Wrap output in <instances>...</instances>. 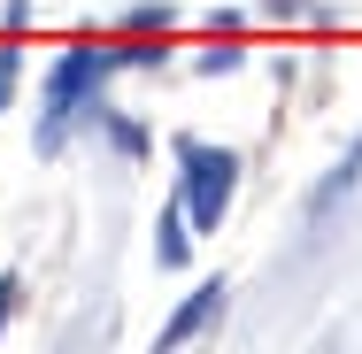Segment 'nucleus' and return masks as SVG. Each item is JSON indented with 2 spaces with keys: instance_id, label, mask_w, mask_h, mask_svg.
Returning <instances> with one entry per match:
<instances>
[{
  "instance_id": "9d476101",
  "label": "nucleus",
  "mask_w": 362,
  "mask_h": 354,
  "mask_svg": "<svg viewBox=\"0 0 362 354\" xmlns=\"http://www.w3.org/2000/svg\"><path fill=\"white\" fill-rule=\"evenodd\" d=\"M8 308H16V285H0V324H8Z\"/></svg>"
},
{
  "instance_id": "39448f33",
  "label": "nucleus",
  "mask_w": 362,
  "mask_h": 354,
  "mask_svg": "<svg viewBox=\"0 0 362 354\" xmlns=\"http://www.w3.org/2000/svg\"><path fill=\"white\" fill-rule=\"evenodd\" d=\"M355 177H362V139L347 146V162H339V170H332V177H324V185L308 193V216L324 223V216H332V208H339V201H347V193H355Z\"/></svg>"
},
{
  "instance_id": "7ed1b4c3",
  "label": "nucleus",
  "mask_w": 362,
  "mask_h": 354,
  "mask_svg": "<svg viewBox=\"0 0 362 354\" xmlns=\"http://www.w3.org/2000/svg\"><path fill=\"white\" fill-rule=\"evenodd\" d=\"M223 308H231V285H223V278H209L201 293H185V300H177V316L154 331V347H185V339H201V331L216 324Z\"/></svg>"
},
{
  "instance_id": "6e6552de",
  "label": "nucleus",
  "mask_w": 362,
  "mask_h": 354,
  "mask_svg": "<svg viewBox=\"0 0 362 354\" xmlns=\"http://www.w3.org/2000/svg\"><path fill=\"white\" fill-rule=\"evenodd\" d=\"M16 77H23V54H16V47H8V39H0V108H8V100H16Z\"/></svg>"
},
{
  "instance_id": "1a4fd4ad",
  "label": "nucleus",
  "mask_w": 362,
  "mask_h": 354,
  "mask_svg": "<svg viewBox=\"0 0 362 354\" xmlns=\"http://www.w3.org/2000/svg\"><path fill=\"white\" fill-rule=\"evenodd\" d=\"M108 131H116V146H124V154H146V131H139V124H108Z\"/></svg>"
},
{
  "instance_id": "f257e3e1",
  "label": "nucleus",
  "mask_w": 362,
  "mask_h": 354,
  "mask_svg": "<svg viewBox=\"0 0 362 354\" xmlns=\"http://www.w3.org/2000/svg\"><path fill=\"white\" fill-rule=\"evenodd\" d=\"M170 54V39H132V47H100V39H77V47H62L54 54V70H47V108H39V154H62V139H70V124L93 108L100 116V85L116 70H154Z\"/></svg>"
},
{
  "instance_id": "0eeeda50",
  "label": "nucleus",
  "mask_w": 362,
  "mask_h": 354,
  "mask_svg": "<svg viewBox=\"0 0 362 354\" xmlns=\"http://www.w3.org/2000/svg\"><path fill=\"white\" fill-rule=\"evenodd\" d=\"M124 31H146V39H170V8H132Z\"/></svg>"
},
{
  "instance_id": "f03ea898",
  "label": "nucleus",
  "mask_w": 362,
  "mask_h": 354,
  "mask_svg": "<svg viewBox=\"0 0 362 354\" xmlns=\"http://www.w3.org/2000/svg\"><path fill=\"white\" fill-rule=\"evenodd\" d=\"M177 154V208L193 231H216L231 193H239V154L231 146H209V139H170Z\"/></svg>"
},
{
  "instance_id": "20e7f679",
  "label": "nucleus",
  "mask_w": 362,
  "mask_h": 354,
  "mask_svg": "<svg viewBox=\"0 0 362 354\" xmlns=\"http://www.w3.org/2000/svg\"><path fill=\"white\" fill-rule=\"evenodd\" d=\"M154 262H162V270H185V262H193V223H185L177 201H170L162 223H154Z\"/></svg>"
},
{
  "instance_id": "423d86ee",
  "label": "nucleus",
  "mask_w": 362,
  "mask_h": 354,
  "mask_svg": "<svg viewBox=\"0 0 362 354\" xmlns=\"http://www.w3.org/2000/svg\"><path fill=\"white\" fill-rule=\"evenodd\" d=\"M223 70H239V31H216V47L201 54V77H223Z\"/></svg>"
}]
</instances>
